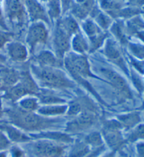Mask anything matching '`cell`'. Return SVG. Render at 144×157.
Listing matches in <instances>:
<instances>
[{"instance_id": "1", "label": "cell", "mask_w": 144, "mask_h": 157, "mask_svg": "<svg viewBox=\"0 0 144 157\" xmlns=\"http://www.w3.org/2000/svg\"><path fill=\"white\" fill-rule=\"evenodd\" d=\"M32 71L44 86L52 88H69L74 83L65 74L56 67L32 66Z\"/></svg>"}, {"instance_id": "2", "label": "cell", "mask_w": 144, "mask_h": 157, "mask_svg": "<svg viewBox=\"0 0 144 157\" xmlns=\"http://www.w3.org/2000/svg\"><path fill=\"white\" fill-rule=\"evenodd\" d=\"M9 117L14 124L17 126L28 130L40 129L45 128L52 121H48L46 119H43L33 113V112H28L25 110H14L9 112Z\"/></svg>"}, {"instance_id": "3", "label": "cell", "mask_w": 144, "mask_h": 157, "mask_svg": "<svg viewBox=\"0 0 144 157\" xmlns=\"http://www.w3.org/2000/svg\"><path fill=\"white\" fill-rule=\"evenodd\" d=\"M4 17L16 27H23L28 19L23 0H3Z\"/></svg>"}, {"instance_id": "4", "label": "cell", "mask_w": 144, "mask_h": 157, "mask_svg": "<svg viewBox=\"0 0 144 157\" xmlns=\"http://www.w3.org/2000/svg\"><path fill=\"white\" fill-rule=\"evenodd\" d=\"M43 22H34L29 26L27 32L25 42L30 53L34 52L36 47L45 44L49 39V29Z\"/></svg>"}, {"instance_id": "5", "label": "cell", "mask_w": 144, "mask_h": 157, "mask_svg": "<svg viewBox=\"0 0 144 157\" xmlns=\"http://www.w3.org/2000/svg\"><path fill=\"white\" fill-rule=\"evenodd\" d=\"M72 36L56 21L52 36V45L56 57L61 60L71 48Z\"/></svg>"}, {"instance_id": "6", "label": "cell", "mask_w": 144, "mask_h": 157, "mask_svg": "<svg viewBox=\"0 0 144 157\" xmlns=\"http://www.w3.org/2000/svg\"><path fill=\"white\" fill-rule=\"evenodd\" d=\"M32 153L37 157H60L64 148L52 141L40 140L33 144Z\"/></svg>"}, {"instance_id": "7", "label": "cell", "mask_w": 144, "mask_h": 157, "mask_svg": "<svg viewBox=\"0 0 144 157\" xmlns=\"http://www.w3.org/2000/svg\"><path fill=\"white\" fill-rule=\"evenodd\" d=\"M28 19L32 22H43L46 25L50 24L45 7L38 0H23Z\"/></svg>"}, {"instance_id": "8", "label": "cell", "mask_w": 144, "mask_h": 157, "mask_svg": "<svg viewBox=\"0 0 144 157\" xmlns=\"http://www.w3.org/2000/svg\"><path fill=\"white\" fill-rule=\"evenodd\" d=\"M96 116L91 110H85L68 125L67 130L70 132L84 131L91 127L95 123Z\"/></svg>"}, {"instance_id": "9", "label": "cell", "mask_w": 144, "mask_h": 157, "mask_svg": "<svg viewBox=\"0 0 144 157\" xmlns=\"http://www.w3.org/2000/svg\"><path fill=\"white\" fill-rule=\"evenodd\" d=\"M103 52L105 56L108 58L113 63L123 69V70H126L125 64H124L123 56H122L120 51L117 46L116 43L114 40L108 38L104 43Z\"/></svg>"}, {"instance_id": "10", "label": "cell", "mask_w": 144, "mask_h": 157, "mask_svg": "<svg viewBox=\"0 0 144 157\" xmlns=\"http://www.w3.org/2000/svg\"><path fill=\"white\" fill-rule=\"evenodd\" d=\"M119 128V124L114 121L107 122L105 125L103 136L108 144L113 148H117L122 142V136Z\"/></svg>"}, {"instance_id": "11", "label": "cell", "mask_w": 144, "mask_h": 157, "mask_svg": "<svg viewBox=\"0 0 144 157\" xmlns=\"http://www.w3.org/2000/svg\"><path fill=\"white\" fill-rule=\"evenodd\" d=\"M7 53L12 60L24 62L27 60L28 50L27 46L18 41H11L6 45Z\"/></svg>"}, {"instance_id": "12", "label": "cell", "mask_w": 144, "mask_h": 157, "mask_svg": "<svg viewBox=\"0 0 144 157\" xmlns=\"http://www.w3.org/2000/svg\"><path fill=\"white\" fill-rule=\"evenodd\" d=\"M99 72L102 77L106 78V82L111 83L116 89L123 93H128L129 90L125 81L113 70L108 67H101L99 68Z\"/></svg>"}, {"instance_id": "13", "label": "cell", "mask_w": 144, "mask_h": 157, "mask_svg": "<svg viewBox=\"0 0 144 157\" xmlns=\"http://www.w3.org/2000/svg\"><path fill=\"white\" fill-rule=\"evenodd\" d=\"M71 48L77 54L80 55H84L85 53L89 51V41L87 36L81 30L72 36Z\"/></svg>"}, {"instance_id": "14", "label": "cell", "mask_w": 144, "mask_h": 157, "mask_svg": "<svg viewBox=\"0 0 144 157\" xmlns=\"http://www.w3.org/2000/svg\"><path fill=\"white\" fill-rule=\"evenodd\" d=\"M89 16H91V18L103 31L109 29L112 23H113V18L109 15L100 9L98 6L94 7Z\"/></svg>"}, {"instance_id": "15", "label": "cell", "mask_w": 144, "mask_h": 157, "mask_svg": "<svg viewBox=\"0 0 144 157\" xmlns=\"http://www.w3.org/2000/svg\"><path fill=\"white\" fill-rule=\"evenodd\" d=\"M58 59L55 54L49 51H42L36 56L35 60L37 65L41 67H56L58 65Z\"/></svg>"}, {"instance_id": "16", "label": "cell", "mask_w": 144, "mask_h": 157, "mask_svg": "<svg viewBox=\"0 0 144 157\" xmlns=\"http://www.w3.org/2000/svg\"><path fill=\"white\" fill-rule=\"evenodd\" d=\"M82 28L84 35L87 39H91L100 35L104 33V31L95 23L91 18H86L82 21Z\"/></svg>"}, {"instance_id": "17", "label": "cell", "mask_w": 144, "mask_h": 157, "mask_svg": "<svg viewBox=\"0 0 144 157\" xmlns=\"http://www.w3.org/2000/svg\"><path fill=\"white\" fill-rule=\"evenodd\" d=\"M56 21L72 36L81 30L79 24L77 23V19L74 18L72 15L65 16L63 18H60L57 20Z\"/></svg>"}, {"instance_id": "18", "label": "cell", "mask_w": 144, "mask_h": 157, "mask_svg": "<svg viewBox=\"0 0 144 157\" xmlns=\"http://www.w3.org/2000/svg\"><path fill=\"white\" fill-rule=\"evenodd\" d=\"M99 9L110 16L123 8V2L118 0H97Z\"/></svg>"}, {"instance_id": "19", "label": "cell", "mask_w": 144, "mask_h": 157, "mask_svg": "<svg viewBox=\"0 0 144 157\" xmlns=\"http://www.w3.org/2000/svg\"><path fill=\"white\" fill-rule=\"evenodd\" d=\"M45 9L50 20H58L63 14L60 0H50L45 4Z\"/></svg>"}, {"instance_id": "20", "label": "cell", "mask_w": 144, "mask_h": 157, "mask_svg": "<svg viewBox=\"0 0 144 157\" xmlns=\"http://www.w3.org/2000/svg\"><path fill=\"white\" fill-rule=\"evenodd\" d=\"M109 29L112 34L116 39H118L122 43H124L125 41L126 28L121 21H118L113 22Z\"/></svg>"}, {"instance_id": "21", "label": "cell", "mask_w": 144, "mask_h": 157, "mask_svg": "<svg viewBox=\"0 0 144 157\" xmlns=\"http://www.w3.org/2000/svg\"><path fill=\"white\" fill-rule=\"evenodd\" d=\"M67 111V106L65 105H46L39 109L40 114L46 115V116H54V115L63 114Z\"/></svg>"}, {"instance_id": "22", "label": "cell", "mask_w": 144, "mask_h": 157, "mask_svg": "<svg viewBox=\"0 0 144 157\" xmlns=\"http://www.w3.org/2000/svg\"><path fill=\"white\" fill-rule=\"evenodd\" d=\"M1 82H3L6 86H14L19 79L18 74L11 70H4L1 72Z\"/></svg>"}, {"instance_id": "23", "label": "cell", "mask_w": 144, "mask_h": 157, "mask_svg": "<svg viewBox=\"0 0 144 157\" xmlns=\"http://www.w3.org/2000/svg\"><path fill=\"white\" fill-rule=\"evenodd\" d=\"M1 128H2L4 131H5L6 132L9 137V139H11L13 141H25L28 140V137H25L23 134L17 130L15 128L10 126H2Z\"/></svg>"}, {"instance_id": "24", "label": "cell", "mask_w": 144, "mask_h": 157, "mask_svg": "<svg viewBox=\"0 0 144 157\" xmlns=\"http://www.w3.org/2000/svg\"><path fill=\"white\" fill-rule=\"evenodd\" d=\"M39 100L35 98L28 97L20 100L19 105L22 109L28 112H33L38 109Z\"/></svg>"}, {"instance_id": "25", "label": "cell", "mask_w": 144, "mask_h": 157, "mask_svg": "<svg viewBox=\"0 0 144 157\" xmlns=\"http://www.w3.org/2000/svg\"><path fill=\"white\" fill-rule=\"evenodd\" d=\"M40 95V102L45 105H56L59 104V103L64 102V100H63L62 98H58L56 95H54L50 92L41 93Z\"/></svg>"}, {"instance_id": "26", "label": "cell", "mask_w": 144, "mask_h": 157, "mask_svg": "<svg viewBox=\"0 0 144 157\" xmlns=\"http://www.w3.org/2000/svg\"><path fill=\"white\" fill-rule=\"evenodd\" d=\"M95 2L96 0H74L75 4H76L80 9H82L89 16L94 7L96 6Z\"/></svg>"}, {"instance_id": "27", "label": "cell", "mask_w": 144, "mask_h": 157, "mask_svg": "<svg viewBox=\"0 0 144 157\" xmlns=\"http://www.w3.org/2000/svg\"><path fill=\"white\" fill-rule=\"evenodd\" d=\"M89 151V147L84 143H78L73 147L68 157H83L86 156Z\"/></svg>"}, {"instance_id": "28", "label": "cell", "mask_w": 144, "mask_h": 157, "mask_svg": "<svg viewBox=\"0 0 144 157\" xmlns=\"http://www.w3.org/2000/svg\"><path fill=\"white\" fill-rule=\"evenodd\" d=\"M37 137H45V138H49L53 140H58L65 142H72V140L69 136L65 134L58 133V132H45L43 134H40V136H38Z\"/></svg>"}, {"instance_id": "29", "label": "cell", "mask_w": 144, "mask_h": 157, "mask_svg": "<svg viewBox=\"0 0 144 157\" xmlns=\"http://www.w3.org/2000/svg\"><path fill=\"white\" fill-rule=\"evenodd\" d=\"M85 142L87 144H90V145L99 147L101 146L103 141H102L101 136L99 132H92V133L88 135L85 138Z\"/></svg>"}, {"instance_id": "30", "label": "cell", "mask_w": 144, "mask_h": 157, "mask_svg": "<svg viewBox=\"0 0 144 157\" xmlns=\"http://www.w3.org/2000/svg\"><path fill=\"white\" fill-rule=\"evenodd\" d=\"M14 34L5 32L3 29H0V49L6 46L9 41H11Z\"/></svg>"}, {"instance_id": "31", "label": "cell", "mask_w": 144, "mask_h": 157, "mask_svg": "<svg viewBox=\"0 0 144 157\" xmlns=\"http://www.w3.org/2000/svg\"><path fill=\"white\" fill-rule=\"evenodd\" d=\"M0 28L3 30H8V26H7V24L5 21V17H4L3 7H2V4L1 3V2H0Z\"/></svg>"}, {"instance_id": "32", "label": "cell", "mask_w": 144, "mask_h": 157, "mask_svg": "<svg viewBox=\"0 0 144 157\" xmlns=\"http://www.w3.org/2000/svg\"><path fill=\"white\" fill-rule=\"evenodd\" d=\"M73 1H74V0H60L63 14L71 8Z\"/></svg>"}, {"instance_id": "33", "label": "cell", "mask_w": 144, "mask_h": 157, "mask_svg": "<svg viewBox=\"0 0 144 157\" xmlns=\"http://www.w3.org/2000/svg\"><path fill=\"white\" fill-rule=\"evenodd\" d=\"M9 145V141L4 135L0 132V151L6 148Z\"/></svg>"}, {"instance_id": "34", "label": "cell", "mask_w": 144, "mask_h": 157, "mask_svg": "<svg viewBox=\"0 0 144 157\" xmlns=\"http://www.w3.org/2000/svg\"><path fill=\"white\" fill-rule=\"evenodd\" d=\"M12 155L14 157H24V154L23 151H21L18 147H14L11 149Z\"/></svg>"}, {"instance_id": "35", "label": "cell", "mask_w": 144, "mask_h": 157, "mask_svg": "<svg viewBox=\"0 0 144 157\" xmlns=\"http://www.w3.org/2000/svg\"><path fill=\"white\" fill-rule=\"evenodd\" d=\"M138 157H144V145H138Z\"/></svg>"}, {"instance_id": "36", "label": "cell", "mask_w": 144, "mask_h": 157, "mask_svg": "<svg viewBox=\"0 0 144 157\" xmlns=\"http://www.w3.org/2000/svg\"><path fill=\"white\" fill-rule=\"evenodd\" d=\"M2 100H1V98H0V117L2 116Z\"/></svg>"}, {"instance_id": "37", "label": "cell", "mask_w": 144, "mask_h": 157, "mask_svg": "<svg viewBox=\"0 0 144 157\" xmlns=\"http://www.w3.org/2000/svg\"><path fill=\"white\" fill-rule=\"evenodd\" d=\"M105 157H115L114 156V153H112V154H108V155L106 156Z\"/></svg>"}, {"instance_id": "38", "label": "cell", "mask_w": 144, "mask_h": 157, "mask_svg": "<svg viewBox=\"0 0 144 157\" xmlns=\"http://www.w3.org/2000/svg\"><path fill=\"white\" fill-rule=\"evenodd\" d=\"M40 1L41 2H43V3L46 4V3H47L49 1H50V0H40Z\"/></svg>"}, {"instance_id": "39", "label": "cell", "mask_w": 144, "mask_h": 157, "mask_svg": "<svg viewBox=\"0 0 144 157\" xmlns=\"http://www.w3.org/2000/svg\"><path fill=\"white\" fill-rule=\"evenodd\" d=\"M118 1H121V2H123V0H118Z\"/></svg>"}, {"instance_id": "40", "label": "cell", "mask_w": 144, "mask_h": 157, "mask_svg": "<svg viewBox=\"0 0 144 157\" xmlns=\"http://www.w3.org/2000/svg\"><path fill=\"white\" fill-rule=\"evenodd\" d=\"M0 83H1V79H0Z\"/></svg>"}, {"instance_id": "41", "label": "cell", "mask_w": 144, "mask_h": 157, "mask_svg": "<svg viewBox=\"0 0 144 157\" xmlns=\"http://www.w3.org/2000/svg\"><path fill=\"white\" fill-rule=\"evenodd\" d=\"M0 58H1V57H0Z\"/></svg>"}]
</instances>
